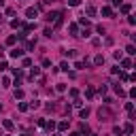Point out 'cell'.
I'll list each match as a JSON object with an SVG mask.
<instances>
[{
	"label": "cell",
	"instance_id": "1",
	"mask_svg": "<svg viewBox=\"0 0 136 136\" xmlns=\"http://www.w3.org/2000/svg\"><path fill=\"white\" fill-rule=\"evenodd\" d=\"M58 17H60V13H55V11H49L45 19H47L49 24H55V21H58Z\"/></svg>",
	"mask_w": 136,
	"mask_h": 136
},
{
	"label": "cell",
	"instance_id": "2",
	"mask_svg": "<svg viewBox=\"0 0 136 136\" xmlns=\"http://www.w3.org/2000/svg\"><path fill=\"white\" fill-rule=\"evenodd\" d=\"M38 15V11L36 9H34V7H30V9H26V17H28V19H34V17H36Z\"/></svg>",
	"mask_w": 136,
	"mask_h": 136
},
{
	"label": "cell",
	"instance_id": "3",
	"mask_svg": "<svg viewBox=\"0 0 136 136\" xmlns=\"http://www.w3.org/2000/svg\"><path fill=\"white\" fill-rule=\"evenodd\" d=\"M98 115H100V121H109V117H111V113H109L106 109H104V111L100 109V111H98Z\"/></svg>",
	"mask_w": 136,
	"mask_h": 136
},
{
	"label": "cell",
	"instance_id": "4",
	"mask_svg": "<svg viewBox=\"0 0 136 136\" xmlns=\"http://www.w3.org/2000/svg\"><path fill=\"white\" fill-rule=\"evenodd\" d=\"M38 75H41V68H36V66H34L32 70H30V81H34V79H36Z\"/></svg>",
	"mask_w": 136,
	"mask_h": 136
},
{
	"label": "cell",
	"instance_id": "5",
	"mask_svg": "<svg viewBox=\"0 0 136 136\" xmlns=\"http://www.w3.org/2000/svg\"><path fill=\"white\" fill-rule=\"evenodd\" d=\"M11 58H24V49H13L11 51Z\"/></svg>",
	"mask_w": 136,
	"mask_h": 136
},
{
	"label": "cell",
	"instance_id": "6",
	"mask_svg": "<svg viewBox=\"0 0 136 136\" xmlns=\"http://www.w3.org/2000/svg\"><path fill=\"white\" fill-rule=\"evenodd\" d=\"M102 15L104 17H113V9L111 7H102Z\"/></svg>",
	"mask_w": 136,
	"mask_h": 136
},
{
	"label": "cell",
	"instance_id": "7",
	"mask_svg": "<svg viewBox=\"0 0 136 136\" xmlns=\"http://www.w3.org/2000/svg\"><path fill=\"white\" fill-rule=\"evenodd\" d=\"M94 64L96 66H102V64H104V55H96L94 58Z\"/></svg>",
	"mask_w": 136,
	"mask_h": 136
},
{
	"label": "cell",
	"instance_id": "8",
	"mask_svg": "<svg viewBox=\"0 0 136 136\" xmlns=\"http://www.w3.org/2000/svg\"><path fill=\"white\" fill-rule=\"evenodd\" d=\"M11 72H13V75H15L17 79H21V77H24V70H21V68H13Z\"/></svg>",
	"mask_w": 136,
	"mask_h": 136
},
{
	"label": "cell",
	"instance_id": "9",
	"mask_svg": "<svg viewBox=\"0 0 136 136\" xmlns=\"http://www.w3.org/2000/svg\"><path fill=\"white\" fill-rule=\"evenodd\" d=\"M119 7H121V13H130V11H132V4H130V2H126V4H119Z\"/></svg>",
	"mask_w": 136,
	"mask_h": 136
},
{
	"label": "cell",
	"instance_id": "10",
	"mask_svg": "<svg viewBox=\"0 0 136 136\" xmlns=\"http://www.w3.org/2000/svg\"><path fill=\"white\" fill-rule=\"evenodd\" d=\"M11 26H13V28H24V21H21V19H13Z\"/></svg>",
	"mask_w": 136,
	"mask_h": 136
},
{
	"label": "cell",
	"instance_id": "11",
	"mask_svg": "<svg viewBox=\"0 0 136 136\" xmlns=\"http://www.w3.org/2000/svg\"><path fill=\"white\" fill-rule=\"evenodd\" d=\"M123 132H126V134H134V126H132V123H126Z\"/></svg>",
	"mask_w": 136,
	"mask_h": 136
},
{
	"label": "cell",
	"instance_id": "12",
	"mask_svg": "<svg viewBox=\"0 0 136 136\" xmlns=\"http://www.w3.org/2000/svg\"><path fill=\"white\" fill-rule=\"evenodd\" d=\"M17 109H19V111H21V113H26V111H28V109H30V106H28V104H26V102H19V104H17Z\"/></svg>",
	"mask_w": 136,
	"mask_h": 136
},
{
	"label": "cell",
	"instance_id": "13",
	"mask_svg": "<svg viewBox=\"0 0 136 136\" xmlns=\"http://www.w3.org/2000/svg\"><path fill=\"white\" fill-rule=\"evenodd\" d=\"M126 51H128V55H134V53H136V47H134V45H128Z\"/></svg>",
	"mask_w": 136,
	"mask_h": 136
},
{
	"label": "cell",
	"instance_id": "14",
	"mask_svg": "<svg viewBox=\"0 0 136 136\" xmlns=\"http://www.w3.org/2000/svg\"><path fill=\"white\" fill-rule=\"evenodd\" d=\"M2 126L7 128V130H13L15 126H13V121H9V119H4V121H2Z\"/></svg>",
	"mask_w": 136,
	"mask_h": 136
},
{
	"label": "cell",
	"instance_id": "15",
	"mask_svg": "<svg viewBox=\"0 0 136 136\" xmlns=\"http://www.w3.org/2000/svg\"><path fill=\"white\" fill-rule=\"evenodd\" d=\"M85 11H87V15H89V17H94V15H96V7H92V4L85 9Z\"/></svg>",
	"mask_w": 136,
	"mask_h": 136
},
{
	"label": "cell",
	"instance_id": "16",
	"mask_svg": "<svg viewBox=\"0 0 136 136\" xmlns=\"http://www.w3.org/2000/svg\"><path fill=\"white\" fill-rule=\"evenodd\" d=\"M68 68H70V66H68V62H62L58 70H64V72H68Z\"/></svg>",
	"mask_w": 136,
	"mask_h": 136
},
{
	"label": "cell",
	"instance_id": "17",
	"mask_svg": "<svg viewBox=\"0 0 136 136\" xmlns=\"http://www.w3.org/2000/svg\"><path fill=\"white\" fill-rule=\"evenodd\" d=\"M81 134H89V126L87 123H81Z\"/></svg>",
	"mask_w": 136,
	"mask_h": 136
},
{
	"label": "cell",
	"instance_id": "18",
	"mask_svg": "<svg viewBox=\"0 0 136 136\" xmlns=\"http://www.w3.org/2000/svg\"><path fill=\"white\" fill-rule=\"evenodd\" d=\"M113 132H115L117 136H121V134H123V128H121V126H115V128H113Z\"/></svg>",
	"mask_w": 136,
	"mask_h": 136
},
{
	"label": "cell",
	"instance_id": "19",
	"mask_svg": "<svg viewBox=\"0 0 136 136\" xmlns=\"http://www.w3.org/2000/svg\"><path fill=\"white\" fill-rule=\"evenodd\" d=\"M89 34H92V32H89V30H83V32H81V34H77V36H81V38H89Z\"/></svg>",
	"mask_w": 136,
	"mask_h": 136
},
{
	"label": "cell",
	"instance_id": "20",
	"mask_svg": "<svg viewBox=\"0 0 136 136\" xmlns=\"http://www.w3.org/2000/svg\"><path fill=\"white\" fill-rule=\"evenodd\" d=\"M94 94H96V92H94V87H87V92H85V96H87V98H89V100H92V98H94Z\"/></svg>",
	"mask_w": 136,
	"mask_h": 136
},
{
	"label": "cell",
	"instance_id": "21",
	"mask_svg": "<svg viewBox=\"0 0 136 136\" xmlns=\"http://www.w3.org/2000/svg\"><path fill=\"white\" fill-rule=\"evenodd\" d=\"M28 106H30V109H38V106H41V102H38V100H32Z\"/></svg>",
	"mask_w": 136,
	"mask_h": 136
},
{
	"label": "cell",
	"instance_id": "22",
	"mask_svg": "<svg viewBox=\"0 0 136 136\" xmlns=\"http://www.w3.org/2000/svg\"><path fill=\"white\" fill-rule=\"evenodd\" d=\"M121 66L123 68H132V60H121Z\"/></svg>",
	"mask_w": 136,
	"mask_h": 136
},
{
	"label": "cell",
	"instance_id": "23",
	"mask_svg": "<svg viewBox=\"0 0 136 136\" xmlns=\"http://www.w3.org/2000/svg\"><path fill=\"white\" fill-rule=\"evenodd\" d=\"M55 89H58L60 94H64V92H66V85H64V83H58V87H55Z\"/></svg>",
	"mask_w": 136,
	"mask_h": 136
},
{
	"label": "cell",
	"instance_id": "24",
	"mask_svg": "<svg viewBox=\"0 0 136 136\" xmlns=\"http://www.w3.org/2000/svg\"><path fill=\"white\" fill-rule=\"evenodd\" d=\"M79 115H81V117L85 119V117H87V115H89V109H81V111H79Z\"/></svg>",
	"mask_w": 136,
	"mask_h": 136
},
{
	"label": "cell",
	"instance_id": "25",
	"mask_svg": "<svg viewBox=\"0 0 136 136\" xmlns=\"http://www.w3.org/2000/svg\"><path fill=\"white\" fill-rule=\"evenodd\" d=\"M9 85H11V79L9 77H2V87H9Z\"/></svg>",
	"mask_w": 136,
	"mask_h": 136
},
{
	"label": "cell",
	"instance_id": "26",
	"mask_svg": "<svg viewBox=\"0 0 136 136\" xmlns=\"http://www.w3.org/2000/svg\"><path fill=\"white\" fill-rule=\"evenodd\" d=\"M70 32H72V36H77V32H79V28H77V24H70Z\"/></svg>",
	"mask_w": 136,
	"mask_h": 136
},
{
	"label": "cell",
	"instance_id": "27",
	"mask_svg": "<svg viewBox=\"0 0 136 136\" xmlns=\"http://www.w3.org/2000/svg\"><path fill=\"white\" fill-rule=\"evenodd\" d=\"M15 43H17V36H9L7 38V45H15Z\"/></svg>",
	"mask_w": 136,
	"mask_h": 136
},
{
	"label": "cell",
	"instance_id": "28",
	"mask_svg": "<svg viewBox=\"0 0 136 136\" xmlns=\"http://www.w3.org/2000/svg\"><path fill=\"white\" fill-rule=\"evenodd\" d=\"M58 128H60V130H68V121H60Z\"/></svg>",
	"mask_w": 136,
	"mask_h": 136
},
{
	"label": "cell",
	"instance_id": "29",
	"mask_svg": "<svg viewBox=\"0 0 136 136\" xmlns=\"http://www.w3.org/2000/svg\"><path fill=\"white\" fill-rule=\"evenodd\" d=\"M45 36L51 38V36H53V30H51V28H45Z\"/></svg>",
	"mask_w": 136,
	"mask_h": 136
},
{
	"label": "cell",
	"instance_id": "30",
	"mask_svg": "<svg viewBox=\"0 0 136 136\" xmlns=\"http://www.w3.org/2000/svg\"><path fill=\"white\" fill-rule=\"evenodd\" d=\"M126 111H128V113H134V104H132V102H128V104H126Z\"/></svg>",
	"mask_w": 136,
	"mask_h": 136
},
{
	"label": "cell",
	"instance_id": "31",
	"mask_svg": "<svg viewBox=\"0 0 136 136\" xmlns=\"http://www.w3.org/2000/svg\"><path fill=\"white\" fill-rule=\"evenodd\" d=\"M68 4H70V7H79L81 0H68Z\"/></svg>",
	"mask_w": 136,
	"mask_h": 136
},
{
	"label": "cell",
	"instance_id": "32",
	"mask_svg": "<svg viewBox=\"0 0 136 136\" xmlns=\"http://www.w3.org/2000/svg\"><path fill=\"white\" fill-rule=\"evenodd\" d=\"M115 92H117V94H119V96H126V92H123V89H121V87H119V85H115Z\"/></svg>",
	"mask_w": 136,
	"mask_h": 136
},
{
	"label": "cell",
	"instance_id": "33",
	"mask_svg": "<svg viewBox=\"0 0 136 136\" xmlns=\"http://www.w3.org/2000/svg\"><path fill=\"white\" fill-rule=\"evenodd\" d=\"M128 24H130V26H134V24H136V17H134V15H130V17H128Z\"/></svg>",
	"mask_w": 136,
	"mask_h": 136
},
{
	"label": "cell",
	"instance_id": "34",
	"mask_svg": "<svg viewBox=\"0 0 136 136\" xmlns=\"http://www.w3.org/2000/svg\"><path fill=\"white\" fill-rule=\"evenodd\" d=\"M45 126H47V130H53V128H55V121H47Z\"/></svg>",
	"mask_w": 136,
	"mask_h": 136
},
{
	"label": "cell",
	"instance_id": "35",
	"mask_svg": "<svg viewBox=\"0 0 136 136\" xmlns=\"http://www.w3.org/2000/svg\"><path fill=\"white\" fill-rule=\"evenodd\" d=\"M115 60H123V53H121V51H115Z\"/></svg>",
	"mask_w": 136,
	"mask_h": 136
},
{
	"label": "cell",
	"instance_id": "36",
	"mask_svg": "<svg viewBox=\"0 0 136 136\" xmlns=\"http://www.w3.org/2000/svg\"><path fill=\"white\" fill-rule=\"evenodd\" d=\"M79 24H81V26H89V21L85 19V17H81V19H79Z\"/></svg>",
	"mask_w": 136,
	"mask_h": 136
},
{
	"label": "cell",
	"instance_id": "37",
	"mask_svg": "<svg viewBox=\"0 0 136 136\" xmlns=\"http://www.w3.org/2000/svg\"><path fill=\"white\" fill-rule=\"evenodd\" d=\"M96 32L98 34H104V26H96Z\"/></svg>",
	"mask_w": 136,
	"mask_h": 136
},
{
	"label": "cell",
	"instance_id": "38",
	"mask_svg": "<svg viewBox=\"0 0 136 136\" xmlns=\"http://www.w3.org/2000/svg\"><path fill=\"white\" fill-rule=\"evenodd\" d=\"M15 98H24V92L21 89H15Z\"/></svg>",
	"mask_w": 136,
	"mask_h": 136
},
{
	"label": "cell",
	"instance_id": "39",
	"mask_svg": "<svg viewBox=\"0 0 136 136\" xmlns=\"http://www.w3.org/2000/svg\"><path fill=\"white\" fill-rule=\"evenodd\" d=\"M24 66H32V60L30 58H24Z\"/></svg>",
	"mask_w": 136,
	"mask_h": 136
},
{
	"label": "cell",
	"instance_id": "40",
	"mask_svg": "<svg viewBox=\"0 0 136 136\" xmlns=\"http://www.w3.org/2000/svg\"><path fill=\"white\" fill-rule=\"evenodd\" d=\"M111 2H113V7H119V4H121V0H111Z\"/></svg>",
	"mask_w": 136,
	"mask_h": 136
},
{
	"label": "cell",
	"instance_id": "41",
	"mask_svg": "<svg viewBox=\"0 0 136 136\" xmlns=\"http://www.w3.org/2000/svg\"><path fill=\"white\" fill-rule=\"evenodd\" d=\"M68 136H81V134L79 132H72V134H68Z\"/></svg>",
	"mask_w": 136,
	"mask_h": 136
},
{
	"label": "cell",
	"instance_id": "42",
	"mask_svg": "<svg viewBox=\"0 0 136 136\" xmlns=\"http://www.w3.org/2000/svg\"><path fill=\"white\" fill-rule=\"evenodd\" d=\"M2 4H4V0H0V7H2Z\"/></svg>",
	"mask_w": 136,
	"mask_h": 136
},
{
	"label": "cell",
	"instance_id": "43",
	"mask_svg": "<svg viewBox=\"0 0 136 136\" xmlns=\"http://www.w3.org/2000/svg\"><path fill=\"white\" fill-rule=\"evenodd\" d=\"M53 136H62V134H53Z\"/></svg>",
	"mask_w": 136,
	"mask_h": 136
},
{
	"label": "cell",
	"instance_id": "44",
	"mask_svg": "<svg viewBox=\"0 0 136 136\" xmlns=\"http://www.w3.org/2000/svg\"><path fill=\"white\" fill-rule=\"evenodd\" d=\"M92 136H98V134H92Z\"/></svg>",
	"mask_w": 136,
	"mask_h": 136
},
{
	"label": "cell",
	"instance_id": "45",
	"mask_svg": "<svg viewBox=\"0 0 136 136\" xmlns=\"http://www.w3.org/2000/svg\"><path fill=\"white\" fill-rule=\"evenodd\" d=\"M7 136H11V134H7Z\"/></svg>",
	"mask_w": 136,
	"mask_h": 136
}]
</instances>
